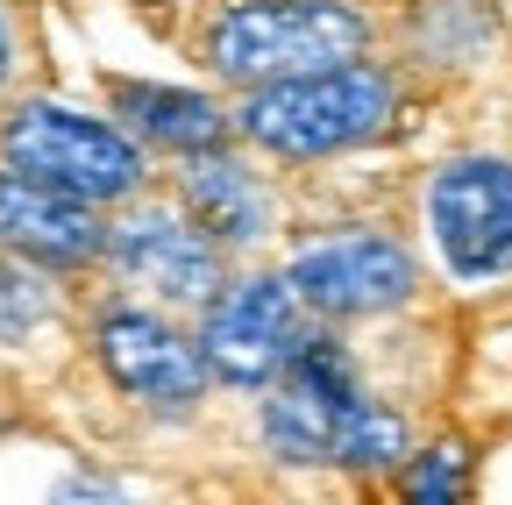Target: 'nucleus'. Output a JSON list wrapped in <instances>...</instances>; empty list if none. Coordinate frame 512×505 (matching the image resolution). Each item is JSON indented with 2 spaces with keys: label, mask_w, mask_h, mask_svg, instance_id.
Returning <instances> with one entry per match:
<instances>
[{
  "label": "nucleus",
  "mask_w": 512,
  "mask_h": 505,
  "mask_svg": "<svg viewBox=\"0 0 512 505\" xmlns=\"http://www.w3.org/2000/svg\"><path fill=\"white\" fill-rule=\"evenodd\" d=\"M264 434L285 463H349V470H384L406 456V434L392 413H377L356 385V370L335 342L306 335L292 363L278 370V399L264 413Z\"/></svg>",
  "instance_id": "obj_1"
},
{
  "label": "nucleus",
  "mask_w": 512,
  "mask_h": 505,
  "mask_svg": "<svg viewBox=\"0 0 512 505\" xmlns=\"http://www.w3.org/2000/svg\"><path fill=\"white\" fill-rule=\"evenodd\" d=\"M392 129V79L370 65H320L271 79L242 107V136L271 157H328Z\"/></svg>",
  "instance_id": "obj_2"
},
{
  "label": "nucleus",
  "mask_w": 512,
  "mask_h": 505,
  "mask_svg": "<svg viewBox=\"0 0 512 505\" xmlns=\"http://www.w3.org/2000/svg\"><path fill=\"white\" fill-rule=\"evenodd\" d=\"M363 50V15L342 0H249L207 29V57L221 79H292L320 65H349Z\"/></svg>",
  "instance_id": "obj_3"
},
{
  "label": "nucleus",
  "mask_w": 512,
  "mask_h": 505,
  "mask_svg": "<svg viewBox=\"0 0 512 505\" xmlns=\"http://www.w3.org/2000/svg\"><path fill=\"white\" fill-rule=\"evenodd\" d=\"M0 150H8L15 171L57 185L72 200H121L143 185V150L121 129H107L93 114H72V107H50V100H29L0 129Z\"/></svg>",
  "instance_id": "obj_4"
},
{
  "label": "nucleus",
  "mask_w": 512,
  "mask_h": 505,
  "mask_svg": "<svg viewBox=\"0 0 512 505\" xmlns=\"http://www.w3.org/2000/svg\"><path fill=\"white\" fill-rule=\"evenodd\" d=\"M427 221L441 242V264L456 278H498L512 271V164L463 157L434 178Z\"/></svg>",
  "instance_id": "obj_5"
},
{
  "label": "nucleus",
  "mask_w": 512,
  "mask_h": 505,
  "mask_svg": "<svg viewBox=\"0 0 512 505\" xmlns=\"http://www.w3.org/2000/svg\"><path fill=\"white\" fill-rule=\"evenodd\" d=\"M299 292L292 278H242L228 292H214L207 306V335L200 356L228 377V385H271L299 349Z\"/></svg>",
  "instance_id": "obj_6"
},
{
  "label": "nucleus",
  "mask_w": 512,
  "mask_h": 505,
  "mask_svg": "<svg viewBox=\"0 0 512 505\" xmlns=\"http://www.w3.org/2000/svg\"><path fill=\"white\" fill-rule=\"evenodd\" d=\"M292 292L320 313H377L413 292V257L392 235H328L292 257Z\"/></svg>",
  "instance_id": "obj_7"
},
{
  "label": "nucleus",
  "mask_w": 512,
  "mask_h": 505,
  "mask_svg": "<svg viewBox=\"0 0 512 505\" xmlns=\"http://www.w3.org/2000/svg\"><path fill=\"white\" fill-rule=\"evenodd\" d=\"M100 363L121 392H136L150 406H185L200 399V377H207V356L200 342H185L171 321H157V313L143 306H121L100 321Z\"/></svg>",
  "instance_id": "obj_8"
},
{
  "label": "nucleus",
  "mask_w": 512,
  "mask_h": 505,
  "mask_svg": "<svg viewBox=\"0 0 512 505\" xmlns=\"http://www.w3.org/2000/svg\"><path fill=\"white\" fill-rule=\"evenodd\" d=\"M0 249L36 264H79L100 249V228L86 214V200L57 193V185L29 178V171H0Z\"/></svg>",
  "instance_id": "obj_9"
},
{
  "label": "nucleus",
  "mask_w": 512,
  "mask_h": 505,
  "mask_svg": "<svg viewBox=\"0 0 512 505\" xmlns=\"http://www.w3.org/2000/svg\"><path fill=\"white\" fill-rule=\"evenodd\" d=\"M114 264L128 278L157 285L164 299H214V285H221L214 242L192 228V221H178V214H136V221H121L114 228Z\"/></svg>",
  "instance_id": "obj_10"
},
{
  "label": "nucleus",
  "mask_w": 512,
  "mask_h": 505,
  "mask_svg": "<svg viewBox=\"0 0 512 505\" xmlns=\"http://www.w3.org/2000/svg\"><path fill=\"white\" fill-rule=\"evenodd\" d=\"M107 93H114V107L136 121L143 136H157V143H171L185 157L192 150H214L228 136V114L207 93H171V86H143V79H114Z\"/></svg>",
  "instance_id": "obj_11"
},
{
  "label": "nucleus",
  "mask_w": 512,
  "mask_h": 505,
  "mask_svg": "<svg viewBox=\"0 0 512 505\" xmlns=\"http://www.w3.org/2000/svg\"><path fill=\"white\" fill-rule=\"evenodd\" d=\"M185 200L192 214H200V228H214L221 242H249V235H264V193H256V178L207 157V150H192V171H185Z\"/></svg>",
  "instance_id": "obj_12"
},
{
  "label": "nucleus",
  "mask_w": 512,
  "mask_h": 505,
  "mask_svg": "<svg viewBox=\"0 0 512 505\" xmlns=\"http://www.w3.org/2000/svg\"><path fill=\"white\" fill-rule=\"evenodd\" d=\"M36 321H50V285L0 257V342H22Z\"/></svg>",
  "instance_id": "obj_13"
},
{
  "label": "nucleus",
  "mask_w": 512,
  "mask_h": 505,
  "mask_svg": "<svg viewBox=\"0 0 512 505\" xmlns=\"http://www.w3.org/2000/svg\"><path fill=\"white\" fill-rule=\"evenodd\" d=\"M456 491H463V449H434L406 477V498H456Z\"/></svg>",
  "instance_id": "obj_14"
},
{
  "label": "nucleus",
  "mask_w": 512,
  "mask_h": 505,
  "mask_svg": "<svg viewBox=\"0 0 512 505\" xmlns=\"http://www.w3.org/2000/svg\"><path fill=\"white\" fill-rule=\"evenodd\" d=\"M8 72H15V22L0 8V86H8Z\"/></svg>",
  "instance_id": "obj_15"
}]
</instances>
